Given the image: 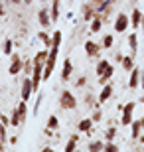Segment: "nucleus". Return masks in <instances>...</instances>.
<instances>
[{
	"label": "nucleus",
	"instance_id": "38",
	"mask_svg": "<svg viewBox=\"0 0 144 152\" xmlns=\"http://www.w3.org/2000/svg\"><path fill=\"white\" fill-rule=\"evenodd\" d=\"M115 59H116V61H118V63L122 61V53H121V51H118V53H116V56H115Z\"/></svg>",
	"mask_w": 144,
	"mask_h": 152
},
{
	"label": "nucleus",
	"instance_id": "11",
	"mask_svg": "<svg viewBox=\"0 0 144 152\" xmlns=\"http://www.w3.org/2000/svg\"><path fill=\"white\" fill-rule=\"evenodd\" d=\"M103 22H105V20H103V16H101V14H95V18L89 22V30H91L93 34L101 32V28H103Z\"/></svg>",
	"mask_w": 144,
	"mask_h": 152
},
{
	"label": "nucleus",
	"instance_id": "5",
	"mask_svg": "<svg viewBox=\"0 0 144 152\" xmlns=\"http://www.w3.org/2000/svg\"><path fill=\"white\" fill-rule=\"evenodd\" d=\"M85 53H87L89 57H97L101 53V44H97L93 39H87V42H85Z\"/></svg>",
	"mask_w": 144,
	"mask_h": 152
},
{
	"label": "nucleus",
	"instance_id": "10",
	"mask_svg": "<svg viewBox=\"0 0 144 152\" xmlns=\"http://www.w3.org/2000/svg\"><path fill=\"white\" fill-rule=\"evenodd\" d=\"M111 97H113V85H111V83H105V85H103V89H101V93H99V97H97V99H99V103L103 105V103H105V101H109Z\"/></svg>",
	"mask_w": 144,
	"mask_h": 152
},
{
	"label": "nucleus",
	"instance_id": "50",
	"mask_svg": "<svg viewBox=\"0 0 144 152\" xmlns=\"http://www.w3.org/2000/svg\"><path fill=\"white\" fill-rule=\"evenodd\" d=\"M0 115H2V113H0Z\"/></svg>",
	"mask_w": 144,
	"mask_h": 152
},
{
	"label": "nucleus",
	"instance_id": "9",
	"mask_svg": "<svg viewBox=\"0 0 144 152\" xmlns=\"http://www.w3.org/2000/svg\"><path fill=\"white\" fill-rule=\"evenodd\" d=\"M128 87L130 89H138L140 87V69L134 67L132 71H130V77H128Z\"/></svg>",
	"mask_w": 144,
	"mask_h": 152
},
{
	"label": "nucleus",
	"instance_id": "31",
	"mask_svg": "<svg viewBox=\"0 0 144 152\" xmlns=\"http://www.w3.org/2000/svg\"><path fill=\"white\" fill-rule=\"evenodd\" d=\"M42 101H44V93H38V97H36V105H34V111H32L34 115H38L39 107H42Z\"/></svg>",
	"mask_w": 144,
	"mask_h": 152
},
{
	"label": "nucleus",
	"instance_id": "39",
	"mask_svg": "<svg viewBox=\"0 0 144 152\" xmlns=\"http://www.w3.org/2000/svg\"><path fill=\"white\" fill-rule=\"evenodd\" d=\"M140 87H142V91H144V73H140Z\"/></svg>",
	"mask_w": 144,
	"mask_h": 152
},
{
	"label": "nucleus",
	"instance_id": "37",
	"mask_svg": "<svg viewBox=\"0 0 144 152\" xmlns=\"http://www.w3.org/2000/svg\"><path fill=\"white\" fill-rule=\"evenodd\" d=\"M6 14V8H4V2H0V16H4Z\"/></svg>",
	"mask_w": 144,
	"mask_h": 152
},
{
	"label": "nucleus",
	"instance_id": "35",
	"mask_svg": "<svg viewBox=\"0 0 144 152\" xmlns=\"http://www.w3.org/2000/svg\"><path fill=\"white\" fill-rule=\"evenodd\" d=\"M85 83H87V77H85V75H81V77L75 81V87H85Z\"/></svg>",
	"mask_w": 144,
	"mask_h": 152
},
{
	"label": "nucleus",
	"instance_id": "23",
	"mask_svg": "<svg viewBox=\"0 0 144 152\" xmlns=\"http://www.w3.org/2000/svg\"><path fill=\"white\" fill-rule=\"evenodd\" d=\"M113 44H115V38H113V34H105V36H103V39H101V48L109 50V48H113Z\"/></svg>",
	"mask_w": 144,
	"mask_h": 152
},
{
	"label": "nucleus",
	"instance_id": "3",
	"mask_svg": "<svg viewBox=\"0 0 144 152\" xmlns=\"http://www.w3.org/2000/svg\"><path fill=\"white\" fill-rule=\"evenodd\" d=\"M20 71H24V59L18 53L10 56V67H8V75H18Z\"/></svg>",
	"mask_w": 144,
	"mask_h": 152
},
{
	"label": "nucleus",
	"instance_id": "2",
	"mask_svg": "<svg viewBox=\"0 0 144 152\" xmlns=\"http://www.w3.org/2000/svg\"><path fill=\"white\" fill-rule=\"evenodd\" d=\"M130 28V16L124 14V12H118L116 14V20H115V32L122 34V32H126Z\"/></svg>",
	"mask_w": 144,
	"mask_h": 152
},
{
	"label": "nucleus",
	"instance_id": "13",
	"mask_svg": "<svg viewBox=\"0 0 144 152\" xmlns=\"http://www.w3.org/2000/svg\"><path fill=\"white\" fill-rule=\"evenodd\" d=\"M77 129H79V132H91V129H93V118L89 117V118H81L79 121V124H77Z\"/></svg>",
	"mask_w": 144,
	"mask_h": 152
},
{
	"label": "nucleus",
	"instance_id": "41",
	"mask_svg": "<svg viewBox=\"0 0 144 152\" xmlns=\"http://www.w3.org/2000/svg\"><path fill=\"white\" fill-rule=\"evenodd\" d=\"M8 2H12V4H20V2H24V0H8Z\"/></svg>",
	"mask_w": 144,
	"mask_h": 152
},
{
	"label": "nucleus",
	"instance_id": "30",
	"mask_svg": "<svg viewBox=\"0 0 144 152\" xmlns=\"http://www.w3.org/2000/svg\"><path fill=\"white\" fill-rule=\"evenodd\" d=\"M121 148L116 146L113 140H105V152H118Z\"/></svg>",
	"mask_w": 144,
	"mask_h": 152
},
{
	"label": "nucleus",
	"instance_id": "14",
	"mask_svg": "<svg viewBox=\"0 0 144 152\" xmlns=\"http://www.w3.org/2000/svg\"><path fill=\"white\" fill-rule=\"evenodd\" d=\"M61 2L59 0H53L51 2V8H50V16H51V22H57V18H59V14H61Z\"/></svg>",
	"mask_w": 144,
	"mask_h": 152
},
{
	"label": "nucleus",
	"instance_id": "17",
	"mask_svg": "<svg viewBox=\"0 0 144 152\" xmlns=\"http://www.w3.org/2000/svg\"><path fill=\"white\" fill-rule=\"evenodd\" d=\"M81 12H83V20H85V22H91V20L95 18V14H97V12L91 8V4H89V2H87V4H83Z\"/></svg>",
	"mask_w": 144,
	"mask_h": 152
},
{
	"label": "nucleus",
	"instance_id": "18",
	"mask_svg": "<svg viewBox=\"0 0 144 152\" xmlns=\"http://www.w3.org/2000/svg\"><path fill=\"white\" fill-rule=\"evenodd\" d=\"M87 150L91 152H105V140H91Z\"/></svg>",
	"mask_w": 144,
	"mask_h": 152
},
{
	"label": "nucleus",
	"instance_id": "7",
	"mask_svg": "<svg viewBox=\"0 0 144 152\" xmlns=\"http://www.w3.org/2000/svg\"><path fill=\"white\" fill-rule=\"evenodd\" d=\"M71 75H73V63L67 57V59H63V67H61V81H69Z\"/></svg>",
	"mask_w": 144,
	"mask_h": 152
},
{
	"label": "nucleus",
	"instance_id": "21",
	"mask_svg": "<svg viewBox=\"0 0 144 152\" xmlns=\"http://www.w3.org/2000/svg\"><path fill=\"white\" fill-rule=\"evenodd\" d=\"M77 142H79V136L71 134V136H69V140H67V144H65V152H73L75 148H77Z\"/></svg>",
	"mask_w": 144,
	"mask_h": 152
},
{
	"label": "nucleus",
	"instance_id": "49",
	"mask_svg": "<svg viewBox=\"0 0 144 152\" xmlns=\"http://www.w3.org/2000/svg\"><path fill=\"white\" fill-rule=\"evenodd\" d=\"M42 2H48V0H42Z\"/></svg>",
	"mask_w": 144,
	"mask_h": 152
},
{
	"label": "nucleus",
	"instance_id": "6",
	"mask_svg": "<svg viewBox=\"0 0 144 152\" xmlns=\"http://www.w3.org/2000/svg\"><path fill=\"white\" fill-rule=\"evenodd\" d=\"M142 18H144V12L140 8H132V14H130V28L138 30L140 24H142Z\"/></svg>",
	"mask_w": 144,
	"mask_h": 152
},
{
	"label": "nucleus",
	"instance_id": "28",
	"mask_svg": "<svg viewBox=\"0 0 144 152\" xmlns=\"http://www.w3.org/2000/svg\"><path fill=\"white\" fill-rule=\"evenodd\" d=\"M115 136H116V126L111 124V126L105 130V140H115Z\"/></svg>",
	"mask_w": 144,
	"mask_h": 152
},
{
	"label": "nucleus",
	"instance_id": "24",
	"mask_svg": "<svg viewBox=\"0 0 144 152\" xmlns=\"http://www.w3.org/2000/svg\"><path fill=\"white\" fill-rule=\"evenodd\" d=\"M111 65V61L109 59H99V63H97V67H95V71H97V75H103L105 73V69Z\"/></svg>",
	"mask_w": 144,
	"mask_h": 152
},
{
	"label": "nucleus",
	"instance_id": "26",
	"mask_svg": "<svg viewBox=\"0 0 144 152\" xmlns=\"http://www.w3.org/2000/svg\"><path fill=\"white\" fill-rule=\"evenodd\" d=\"M38 38L42 39V44L45 45V50H50V48H51V36L48 34V32H39V34H38Z\"/></svg>",
	"mask_w": 144,
	"mask_h": 152
},
{
	"label": "nucleus",
	"instance_id": "20",
	"mask_svg": "<svg viewBox=\"0 0 144 152\" xmlns=\"http://www.w3.org/2000/svg\"><path fill=\"white\" fill-rule=\"evenodd\" d=\"M132 121H134L132 111H122V113H121V124H122V126H130Z\"/></svg>",
	"mask_w": 144,
	"mask_h": 152
},
{
	"label": "nucleus",
	"instance_id": "45",
	"mask_svg": "<svg viewBox=\"0 0 144 152\" xmlns=\"http://www.w3.org/2000/svg\"><path fill=\"white\" fill-rule=\"evenodd\" d=\"M138 103H144V95H142V97H140V99H138Z\"/></svg>",
	"mask_w": 144,
	"mask_h": 152
},
{
	"label": "nucleus",
	"instance_id": "4",
	"mask_svg": "<svg viewBox=\"0 0 144 152\" xmlns=\"http://www.w3.org/2000/svg\"><path fill=\"white\" fill-rule=\"evenodd\" d=\"M34 93V85H32V77L26 75V79L22 81V99L24 101H30V97Z\"/></svg>",
	"mask_w": 144,
	"mask_h": 152
},
{
	"label": "nucleus",
	"instance_id": "47",
	"mask_svg": "<svg viewBox=\"0 0 144 152\" xmlns=\"http://www.w3.org/2000/svg\"><path fill=\"white\" fill-rule=\"evenodd\" d=\"M24 2H26V4H32V0H24Z\"/></svg>",
	"mask_w": 144,
	"mask_h": 152
},
{
	"label": "nucleus",
	"instance_id": "43",
	"mask_svg": "<svg viewBox=\"0 0 144 152\" xmlns=\"http://www.w3.org/2000/svg\"><path fill=\"white\" fill-rule=\"evenodd\" d=\"M138 140H140V144H144V134H140V136H138Z\"/></svg>",
	"mask_w": 144,
	"mask_h": 152
},
{
	"label": "nucleus",
	"instance_id": "25",
	"mask_svg": "<svg viewBox=\"0 0 144 152\" xmlns=\"http://www.w3.org/2000/svg\"><path fill=\"white\" fill-rule=\"evenodd\" d=\"M2 51H4L6 56H12V53H14V42H12L10 38H6V39H4V45H2Z\"/></svg>",
	"mask_w": 144,
	"mask_h": 152
},
{
	"label": "nucleus",
	"instance_id": "1",
	"mask_svg": "<svg viewBox=\"0 0 144 152\" xmlns=\"http://www.w3.org/2000/svg\"><path fill=\"white\" fill-rule=\"evenodd\" d=\"M59 107L63 109V111H71V109L77 107V99H75V95H73L71 91H67V89H61L59 91Z\"/></svg>",
	"mask_w": 144,
	"mask_h": 152
},
{
	"label": "nucleus",
	"instance_id": "32",
	"mask_svg": "<svg viewBox=\"0 0 144 152\" xmlns=\"http://www.w3.org/2000/svg\"><path fill=\"white\" fill-rule=\"evenodd\" d=\"M24 71H26V75H32V71H34V61H24Z\"/></svg>",
	"mask_w": 144,
	"mask_h": 152
},
{
	"label": "nucleus",
	"instance_id": "34",
	"mask_svg": "<svg viewBox=\"0 0 144 152\" xmlns=\"http://www.w3.org/2000/svg\"><path fill=\"white\" fill-rule=\"evenodd\" d=\"M0 140H2V142L8 140V134H6V124H2V123H0Z\"/></svg>",
	"mask_w": 144,
	"mask_h": 152
},
{
	"label": "nucleus",
	"instance_id": "12",
	"mask_svg": "<svg viewBox=\"0 0 144 152\" xmlns=\"http://www.w3.org/2000/svg\"><path fill=\"white\" fill-rule=\"evenodd\" d=\"M140 130H142V123H140V118H134L132 123H130V138L138 140Z\"/></svg>",
	"mask_w": 144,
	"mask_h": 152
},
{
	"label": "nucleus",
	"instance_id": "16",
	"mask_svg": "<svg viewBox=\"0 0 144 152\" xmlns=\"http://www.w3.org/2000/svg\"><path fill=\"white\" fill-rule=\"evenodd\" d=\"M128 48H130V53L136 56V51H138V36H136V30L128 36Z\"/></svg>",
	"mask_w": 144,
	"mask_h": 152
},
{
	"label": "nucleus",
	"instance_id": "15",
	"mask_svg": "<svg viewBox=\"0 0 144 152\" xmlns=\"http://www.w3.org/2000/svg\"><path fill=\"white\" fill-rule=\"evenodd\" d=\"M121 65H122L124 71H132V69L136 67V65H134V56H132V53H130V56H122Z\"/></svg>",
	"mask_w": 144,
	"mask_h": 152
},
{
	"label": "nucleus",
	"instance_id": "27",
	"mask_svg": "<svg viewBox=\"0 0 144 152\" xmlns=\"http://www.w3.org/2000/svg\"><path fill=\"white\" fill-rule=\"evenodd\" d=\"M48 129H51V130H57V129H59V118H57L56 115H51V117L48 118Z\"/></svg>",
	"mask_w": 144,
	"mask_h": 152
},
{
	"label": "nucleus",
	"instance_id": "44",
	"mask_svg": "<svg viewBox=\"0 0 144 152\" xmlns=\"http://www.w3.org/2000/svg\"><path fill=\"white\" fill-rule=\"evenodd\" d=\"M140 28H142V32H144V18H142V24H140Z\"/></svg>",
	"mask_w": 144,
	"mask_h": 152
},
{
	"label": "nucleus",
	"instance_id": "22",
	"mask_svg": "<svg viewBox=\"0 0 144 152\" xmlns=\"http://www.w3.org/2000/svg\"><path fill=\"white\" fill-rule=\"evenodd\" d=\"M24 121H22V117H20V113H18V109H14L12 111V115H10V126H20Z\"/></svg>",
	"mask_w": 144,
	"mask_h": 152
},
{
	"label": "nucleus",
	"instance_id": "8",
	"mask_svg": "<svg viewBox=\"0 0 144 152\" xmlns=\"http://www.w3.org/2000/svg\"><path fill=\"white\" fill-rule=\"evenodd\" d=\"M38 22L42 24V28H50L51 16H50V10H48V8H42V10L38 12Z\"/></svg>",
	"mask_w": 144,
	"mask_h": 152
},
{
	"label": "nucleus",
	"instance_id": "40",
	"mask_svg": "<svg viewBox=\"0 0 144 152\" xmlns=\"http://www.w3.org/2000/svg\"><path fill=\"white\" fill-rule=\"evenodd\" d=\"M18 142V136H10V144H16Z\"/></svg>",
	"mask_w": 144,
	"mask_h": 152
},
{
	"label": "nucleus",
	"instance_id": "33",
	"mask_svg": "<svg viewBox=\"0 0 144 152\" xmlns=\"http://www.w3.org/2000/svg\"><path fill=\"white\" fill-rule=\"evenodd\" d=\"M91 118H93V123H99L101 118H103V111H101V107L95 109V113H93V117H91Z\"/></svg>",
	"mask_w": 144,
	"mask_h": 152
},
{
	"label": "nucleus",
	"instance_id": "19",
	"mask_svg": "<svg viewBox=\"0 0 144 152\" xmlns=\"http://www.w3.org/2000/svg\"><path fill=\"white\" fill-rule=\"evenodd\" d=\"M115 75V67L113 65H109V67L105 69V73L103 75H99V85H105V83H109V79Z\"/></svg>",
	"mask_w": 144,
	"mask_h": 152
},
{
	"label": "nucleus",
	"instance_id": "29",
	"mask_svg": "<svg viewBox=\"0 0 144 152\" xmlns=\"http://www.w3.org/2000/svg\"><path fill=\"white\" fill-rule=\"evenodd\" d=\"M61 39H63V34H61L59 30H56L51 34V45H61Z\"/></svg>",
	"mask_w": 144,
	"mask_h": 152
},
{
	"label": "nucleus",
	"instance_id": "48",
	"mask_svg": "<svg viewBox=\"0 0 144 152\" xmlns=\"http://www.w3.org/2000/svg\"><path fill=\"white\" fill-rule=\"evenodd\" d=\"M128 2H136V0H128Z\"/></svg>",
	"mask_w": 144,
	"mask_h": 152
},
{
	"label": "nucleus",
	"instance_id": "36",
	"mask_svg": "<svg viewBox=\"0 0 144 152\" xmlns=\"http://www.w3.org/2000/svg\"><path fill=\"white\" fill-rule=\"evenodd\" d=\"M0 123H2V124H6V126H10V118L6 117V115H0Z\"/></svg>",
	"mask_w": 144,
	"mask_h": 152
},
{
	"label": "nucleus",
	"instance_id": "42",
	"mask_svg": "<svg viewBox=\"0 0 144 152\" xmlns=\"http://www.w3.org/2000/svg\"><path fill=\"white\" fill-rule=\"evenodd\" d=\"M0 150H6V144H4L2 140H0Z\"/></svg>",
	"mask_w": 144,
	"mask_h": 152
},
{
	"label": "nucleus",
	"instance_id": "46",
	"mask_svg": "<svg viewBox=\"0 0 144 152\" xmlns=\"http://www.w3.org/2000/svg\"><path fill=\"white\" fill-rule=\"evenodd\" d=\"M140 123H142V129H144V117H142V118H140Z\"/></svg>",
	"mask_w": 144,
	"mask_h": 152
}]
</instances>
